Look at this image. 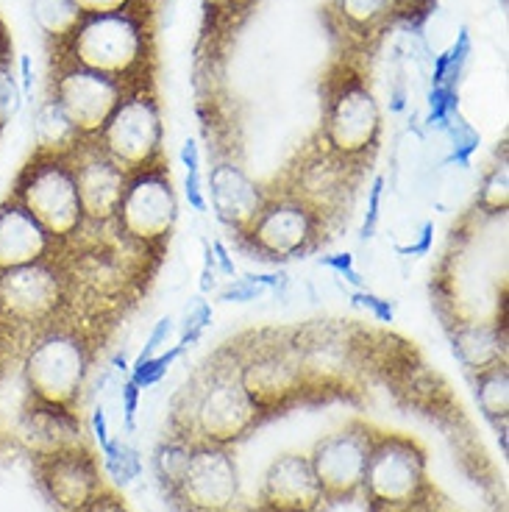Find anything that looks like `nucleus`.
Here are the masks:
<instances>
[{
  "label": "nucleus",
  "mask_w": 509,
  "mask_h": 512,
  "mask_svg": "<svg viewBox=\"0 0 509 512\" xmlns=\"http://www.w3.org/2000/svg\"><path fill=\"white\" fill-rule=\"evenodd\" d=\"M320 265H326V268H331L334 273H340V276H345V282L354 284V287L362 290V276H359L357 268H354V256L351 254H331L326 256V259H320Z\"/></svg>",
  "instance_id": "nucleus-33"
},
{
  "label": "nucleus",
  "mask_w": 509,
  "mask_h": 512,
  "mask_svg": "<svg viewBox=\"0 0 509 512\" xmlns=\"http://www.w3.org/2000/svg\"><path fill=\"white\" fill-rule=\"evenodd\" d=\"M362 487L379 504H409L423 487V451L407 437H384L370 446Z\"/></svg>",
  "instance_id": "nucleus-6"
},
{
  "label": "nucleus",
  "mask_w": 509,
  "mask_h": 512,
  "mask_svg": "<svg viewBox=\"0 0 509 512\" xmlns=\"http://www.w3.org/2000/svg\"><path fill=\"white\" fill-rule=\"evenodd\" d=\"M20 432L28 440V446L39 451L42 457H56V454L81 448V426L67 412V407H59V404L39 401L37 407L23 412Z\"/></svg>",
  "instance_id": "nucleus-17"
},
{
  "label": "nucleus",
  "mask_w": 509,
  "mask_h": 512,
  "mask_svg": "<svg viewBox=\"0 0 509 512\" xmlns=\"http://www.w3.org/2000/svg\"><path fill=\"white\" fill-rule=\"evenodd\" d=\"M265 501L276 512H312L323 501V487L312 462L301 454H284L265 474Z\"/></svg>",
  "instance_id": "nucleus-13"
},
{
  "label": "nucleus",
  "mask_w": 509,
  "mask_h": 512,
  "mask_svg": "<svg viewBox=\"0 0 509 512\" xmlns=\"http://www.w3.org/2000/svg\"><path fill=\"white\" fill-rule=\"evenodd\" d=\"M476 148H479V134L471 131V128H459L454 131V142H451V156H448V162H454L459 167H471V159L476 154Z\"/></svg>",
  "instance_id": "nucleus-29"
},
{
  "label": "nucleus",
  "mask_w": 509,
  "mask_h": 512,
  "mask_svg": "<svg viewBox=\"0 0 509 512\" xmlns=\"http://www.w3.org/2000/svg\"><path fill=\"white\" fill-rule=\"evenodd\" d=\"M281 279L279 273H270V276H242V279H231L223 290H220V301H226V304H248V301H256V298H262V295L268 293V290H279Z\"/></svg>",
  "instance_id": "nucleus-23"
},
{
  "label": "nucleus",
  "mask_w": 509,
  "mask_h": 512,
  "mask_svg": "<svg viewBox=\"0 0 509 512\" xmlns=\"http://www.w3.org/2000/svg\"><path fill=\"white\" fill-rule=\"evenodd\" d=\"M42 479H45L51 499L64 510L78 512L87 501L101 493L98 471H95L90 457L81 451H67V454L48 457Z\"/></svg>",
  "instance_id": "nucleus-16"
},
{
  "label": "nucleus",
  "mask_w": 509,
  "mask_h": 512,
  "mask_svg": "<svg viewBox=\"0 0 509 512\" xmlns=\"http://www.w3.org/2000/svg\"><path fill=\"white\" fill-rule=\"evenodd\" d=\"M134 92L140 90H131L123 81L98 76L90 70H78V67L53 70L51 101L59 103V109L70 117V123L84 137L101 134L106 120L115 115L117 106Z\"/></svg>",
  "instance_id": "nucleus-4"
},
{
  "label": "nucleus",
  "mask_w": 509,
  "mask_h": 512,
  "mask_svg": "<svg viewBox=\"0 0 509 512\" xmlns=\"http://www.w3.org/2000/svg\"><path fill=\"white\" fill-rule=\"evenodd\" d=\"M370 437L362 429H343L337 435L320 440L312 454V468L323 493L351 496L362 487L370 457Z\"/></svg>",
  "instance_id": "nucleus-11"
},
{
  "label": "nucleus",
  "mask_w": 509,
  "mask_h": 512,
  "mask_svg": "<svg viewBox=\"0 0 509 512\" xmlns=\"http://www.w3.org/2000/svg\"><path fill=\"white\" fill-rule=\"evenodd\" d=\"M212 323V304L206 301L204 293L195 295L187 301V307L181 312V323H179V332L181 340L179 346H195L198 340H201V334L206 332V326Z\"/></svg>",
  "instance_id": "nucleus-25"
},
{
  "label": "nucleus",
  "mask_w": 509,
  "mask_h": 512,
  "mask_svg": "<svg viewBox=\"0 0 509 512\" xmlns=\"http://www.w3.org/2000/svg\"><path fill=\"white\" fill-rule=\"evenodd\" d=\"M457 109V101H454V92L446 90V87H437V90L429 95V126L446 128L451 115Z\"/></svg>",
  "instance_id": "nucleus-28"
},
{
  "label": "nucleus",
  "mask_w": 509,
  "mask_h": 512,
  "mask_svg": "<svg viewBox=\"0 0 509 512\" xmlns=\"http://www.w3.org/2000/svg\"><path fill=\"white\" fill-rule=\"evenodd\" d=\"M382 126L376 95L362 78L348 81L329 101L326 112V137L340 154H359L373 145Z\"/></svg>",
  "instance_id": "nucleus-8"
},
{
  "label": "nucleus",
  "mask_w": 509,
  "mask_h": 512,
  "mask_svg": "<svg viewBox=\"0 0 509 512\" xmlns=\"http://www.w3.org/2000/svg\"><path fill=\"white\" fill-rule=\"evenodd\" d=\"M184 195L195 212H206V192L204 181H201V170H187V179H184Z\"/></svg>",
  "instance_id": "nucleus-34"
},
{
  "label": "nucleus",
  "mask_w": 509,
  "mask_h": 512,
  "mask_svg": "<svg viewBox=\"0 0 509 512\" xmlns=\"http://www.w3.org/2000/svg\"><path fill=\"white\" fill-rule=\"evenodd\" d=\"M62 301V282L45 262L0 270V312L20 323L48 318Z\"/></svg>",
  "instance_id": "nucleus-10"
},
{
  "label": "nucleus",
  "mask_w": 509,
  "mask_h": 512,
  "mask_svg": "<svg viewBox=\"0 0 509 512\" xmlns=\"http://www.w3.org/2000/svg\"><path fill=\"white\" fill-rule=\"evenodd\" d=\"M34 134H37L39 151L51 156L73 154L78 148V142H81V137H84L70 123V117L59 109V103L51 101V98L39 103L37 115H34Z\"/></svg>",
  "instance_id": "nucleus-20"
},
{
  "label": "nucleus",
  "mask_w": 509,
  "mask_h": 512,
  "mask_svg": "<svg viewBox=\"0 0 509 512\" xmlns=\"http://www.w3.org/2000/svg\"><path fill=\"white\" fill-rule=\"evenodd\" d=\"M120 223L123 229L137 240H159L173 229L179 204L176 192L167 176L159 170H142L137 179L126 187V195L120 201Z\"/></svg>",
  "instance_id": "nucleus-7"
},
{
  "label": "nucleus",
  "mask_w": 509,
  "mask_h": 512,
  "mask_svg": "<svg viewBox=\"0 0 509 512\" xmlns=\"http://www.w3.org/2000/svg\"><path fill=\"white\" fill-rule=\"evenodd\" d=\"M101 137L106 154L123 170H148L162 151V112L156 98L148 90L128 95L106 120Z\"/></svg>",
  "instance_id": "nucleus-3"
},
{
  "label": "nucleus",
  "mask_w": 509,
  "mask_h": 512,
  "mask_svg": "<svg viewBox=\"0 0 509 512\" xmlns=\"http://www.w3.org/2000/svg\"><path fill=\"white\" fill-rule=\"evenodd\" d=\"M309 234H312V218L298 204L270 206L251 223L254 243L273 256H290L301 251Z\"/></svg>",
  "instance_id": "nucleus-18"
},
{
  "label": "nucleus",
  "mask_w": 509,
  "mask_h": 512,
  "mask_svg": "<svg viewBox=\"0 0 509 512\" xmlns=\"http://www.w3.org/2000/svg\"><path fill=\"white\" fill-rule=\"evenodd\" d=\"M254 415L256 401L242 379H220L198 404V429L212 443H229L251 426Z\"/></svg>",
  "instance_id": "nucleus-12"
},
{
  "label": "nucleus",
  "mask_w": 509,
  "mask_h": 512,
  "mask_svg": "<svg viewBox=\"0 0 509 512\" xmlns=\"http://www.w3.org/2000/svg\"><path fill=\"white\" fill-rule=\"evenodd\" d=\"M176 490L195 510L223 512L240 490L237 465L223 448H195Z\"/></svg>",
  "instance_id": "nucleus-9"
},
{
  "label": "nucleus",
  "mask_w": 509,
  "mask_h": 512,
  "mask_svg": "<svg viewBox=\"0 0 509 512\" xmlns=\"http://www.w3.org/2000/svg\"><path fill=\"white\" fill-rule=\"evenodd\" d=\"M120 401H123L126 426L128 429H134V418H137V407H140V387L131 382V379L120 387Z\"/></svg>",
  "instance_id": "nucleus-35"
},
{
  "label": "nucleus",
  "mask_w": 509,
  "mask_h": 512,
  "mask_svg": "<svg viewBox=\"0 0 509 512\" xmlns=\"http://www.w3.org/2000/svg\"><path fill=\"white\" fill-rule=\"evenodd\" d=\"M354 304H357V307L370 309V312L382 320V323H393L395 309L387 298H382V295L370 293V290H357V293H354Z\"/></svg>",
  "instance_id": "nucleus-32"
},
{
  "label": "nucleus",
  "mask_w": 509,
  "mask_h": 512,
  "mask_svg": "<svg viewBox=\"0 0 509 512\" xmlns=\"http://www.w3.org/2000/svg\"><path fill=\"white\" fill-rule=\"evenodd\" d=\"M48 45L53 53V70L78 67L131 87V78L142 73L151 59L148 14L142 6L123 12L84 14L67 37Z\"/></svg>",
  "instance_id": "nucleus-1"
},
{
  "label": "nucleus",
  "mask_w": 509,
  "mask_h": 512,
  "mask_svg": "<svg viewBox=\"0 0 509 512\" xmlns=\"http://www.w3.org/2000/svg\"><path fill=\"white\" fill-rule=\"evenodd\" d=\"M192 448L179 443V440H170L162 443L153 454V471L159 476V482H165L167 487H179L181 476L187 471V462H190Z\"/></svg>",
  "instance_id": "nucleus-22"
},
{
  "label": "nucleus",
  "mask_w": 509,
  "mask_h": 512,
  "mask_svg": "<svg viewBox=\"0 0 509 512\" xmlns=\"http://www.w3.org/2000/svg\"><path fill=\"white\" fill-rule=\"evenodd\" d=\"M432 243H434V223L432 220H423V226H420V234H418V243L412 245H404V248H398L404 256H426L432 251Z\"/></svg>",
  "instance_id": "nucleus-36"
},
{
  "label": "nucleus",
  "mask_w": 509,
  "mask_h": 512,
  "mask_svg": "<svg viewBox=\"0 0 509 512\" xmlns=\"http://www.w3.org/2000/svg\"><path fill=\"white\" fill-rule=\"evenodd\" d=\"M217 265L215 254H212V245L204 243V270H201V293H212L217 284Z\"/></svg>",
  "instance_id": "nucleus-38"
},
{
  "label": "nucleus",
  "mask_w": 509,
  "mask_h": 512,
  "mask_svg": "<svg viewBox=\"0 0 509 512\" xmlns=\"http://www.w3.org/2000/svg\"><path fill=\"white\" fill-rule=\"evenodd\" d=\"M173 332H176V318L173 315H165V318L156 320V326H153L151 337L145 340V348L140 351V357H156L167 346V340L173 337Z\"/></svg>",
  "instance_id": "nucleus-30"
},
{
  "label": "nucleus",
  "mask_w": 509,
  "mask_h": 512,
  "mask_svg": "<svg viewBox=\"0 0 509 512\" xmlns=\"http://www.w3.org/2000/svg\"><path fill=\"white\" fill-rule=\"evenodd\" d=\"M482 204L487 209H504L507 206V165H498L487 176L482 190Z\"/></svg>",
  "instance_id": "nucleus-27"
},
{
  "label": "nucleus",
  "mask_w": 509,
  "mask_h": 512,
  "mask_svg": "<svg viewBox=\"0 0 509 512\" xmlns=\"http://www.w3.org/2000/svg\"><path fill=\"white\" fill-rule=\"evenodd\" d=\"M382 195H384V179L373 181L368 195V215H365V223H362V240L373 237V231L379 226V218H382Z\"/></svg>",
  "instance_id": "nucleus-31"
},
{
  "label": "nucleus",
  "mask_w": 509,
  "mask_h": 512,
  "mask_svg": "<svg viewBox=\"0 0 509 512\" xmlns=\"http://www.w3.org/2000/svg\"><path fill=\"white\" fill-rule=\"evenodd\" d=\"M92 429H95V440L101 443V448L112 446V437H109V418H106V407L98 404L95 410H92Z\"/></svg>",
  "instance_id": "nucleus-37"
},
{
  "label": "nucleus",
  "mask_w": 509,
  "mask_h": 512,
  "mask_svg": "<svg viewBox=\"0 0 509 512\" xmlns=\"http://www.w3.org/2000/svg\"><path fill=\"white\" fill-rule=\"evenodd\" d=\"M209 201L231 226H248L262 212V192L234 165H217L209 176Z\"/></svg>",
  "instance_id": "nucleus-19"
},
{
  "label": "nucleus",
  "mask_w": 509,
  "mask_h": 512,
  "mask_svg": "<svg viewBox=\"0 0 509 512\" xmlns=\"http://www.w3.org/2000/svg\"><path fill=\"white\" fill-rule=\"evenodd\" d=\"M103 457H106V471L115 479V485L128 487L140 476V454L131 446H126V443H115L112 440V446L103 451Z\"/></svg>",
  "instance_id": "nucleus-26"
},
{
  "label": "nucleus",
  "mask_w": 509,
  "mask_h": 512,
  "mask_svg": "<svg viewBox=\"0 0 509 512\" xmlns=\"http://www.w3.org/2000/svg\"><path fill=\"white\" fill-rule=\"evenodd\" d=\"M87 373V351L70 334H51L26 362V379L39 401L67 407L78 396Z\"/></svg>",
  "instance_id": "nucleus-5"
},
{
  "label": "nucleus",
  "mask_w": 509,
  "mask_h": 512,
  "mask_svg": "<svg viewBox=\"0 0 509 512\" xmlns=\"http://www.w3.org/2000/svg\"><path fill=\"white\" fill-rule=\"evenodd\" d=\"M20 204L26 206L42 223V229L53 237L73 234L84 220L76 173L64 165L62 156H48L28 167L20 181Z\"/></svg>",
  "instance_id": "nucleus-2"
},
{
  "label": "nucleus",
  "mask_w": 509,
  "mask_h": 512,
  "mask_svg": "<svg viewBox=\"0 0 509 512\" xmlns=\"http://www.w3.org/2000/svg\"><path fill=\"white\" fill-rule=\"evenodd\" d=\"M51 248V234L42 229L20 201L0 206V270L42 262Z\"/></svg>",
  "instance_id": "nucleus-14"
},
{
  "label": "nucleus",
  "mask_w": 509,
  "mask_h": 512,
  "mask_svg": "<svg viewBox=\"0 0 509 512\" xmlns=\"http://www.w3.org/2000/svg\"><path fill=\"white\" fill-rule=\"evenodd\" d=\"M509 379L507 368L504 365H493V368H484L482 376H479V384H476V398L482 404V410L487 418H507L509 407Z\"/></svg>",
  "instance_id": "nucleus-21"
},
{
  "label": "nucleus",
  "mask_w": 509,
  "mask_h": 512,
  "mask_svg": "<svg viewBox=\"0 0 509 512\" xmlns=\"http://www.w3.org/2000/svg\"><path fill=\"white\" fill-rule=\"evenodd\" d=\"M78 184V198L84 215L95 220H106L117 215L120 201L126 195V170L117 165L109 154H95L84 159L73 170Z\"/></svg>",
  "instance_id": "nucleus-15"
},
{
  "label": "nucleus",
  "mask_w": 509,
  "mask_h": 512,
  "mask_svg": "<svg viewBox=\"0 0 509 512\" xmlns=\"http://www.w3.org/2000/svg\"><path fill=\"white\" fill-rule=\"evenodd\" d=\"M78 512H126V507H123L115 496H103V493H98L95 499L87 501Z\"/></svg>",
  "instance_id": "nucleus-39"
},
{
  "label": "nucleus",
  "mask_w": 509,
  "mask_h": 512,
  "mask_svg": "<svg viewBox=\"0 0 509 512\" xmlns=\"http://www.w3.org/2000/svg\"><path fill=\"white\" fill-rule=\"evenodd\" d=\"M212 254H215V265L223 276H237V265H234V259H231L229 248L220 243V240L212 243Z\"/></svg>",
  "instance_id": "nucleus-40"
},
{
  "label": "nucleus",
  "mask_w": 509,
  "mask_h": 512,
  "mask_svg": "<svg viewBox=\"0 0 509 512\" xmlns=\"http://www.w3.org/2000/svg\"><path fill=\"white\" fill-rule=\"evenodd\" d=\"M184 354V346H173L165 354H156V357H137L134 368H131V382L137 384L140 390H148L153 384H159L170 371V365Z\"/></svg>",
  "instance_id": "nucleus-24"
}]
</instances>
